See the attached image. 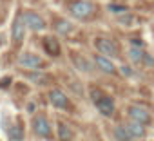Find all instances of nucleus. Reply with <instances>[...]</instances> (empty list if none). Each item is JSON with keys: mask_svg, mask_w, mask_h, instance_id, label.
<instances>
[{"mask_svg": "<svg viewBox=\"0 0 154 141\" xmlns=\"http://www.w3.org/2000/svg\"><path fill=\"white\" fill-rule=\"evenodd\" d=\"M47 98H49V103H51L54 109H58V110H71V109H72L69 96H67L63 91H60V89H51V91L47 92Z\"/></svg>", "mask_w": 154, "mask_h": 141, "instance_id": "7", "label": "nucleus"}, {"mask_svg": "<svg viewBox=\"0 0 154 141\" xmlns=\"http://www.w3.org/2000/svg\"><path fill=\"white\" fill-rule=\"evenodd\" d=\"M22 18H24L26 27H27V29H31V31H35V33L45 31V27H47V22L44 20V16H42L40 13H36V11L27 9V11H24V13H22Z\"/></svg>", "mask_w": 154, "mask_h": 141, "instance_id": "5", "label": "nucleus"}, {"mask_svg": "<svg viewBox=\"0 0 154 141\" xmlns=\"http://www.w3.org/2000/svg\"><path fill=\"white\" fill-rule=\"evenodd\" d=\"M26 29H27V27H26L24 18H22V13H20V15L15 16L13 26H11V40H13V44L20 45V44L26 40Z\"/></svg>", "mask_w": 154, "mask_h": 141, "instance_id": "9", "label": "nucleus"}, {"mask_svg": "<svg viewBox=\"0 0 154 141\" xmlns=\"http://www.w3.org/2000/svg\"><path fill=\"white\" fill-rule=\"evenodd\" d=\"M58 139L60 141H67V139H71L72 137V128L67 125V123H63V121H58Z\"/></svg>", "mask_w": 154, "mask_h": 141, "instance_id": "17", "label": "nucleus"}, {"mask_svg": "<svg viewBox=\"0 0 154 141\" xmlns=\"http://www.w3.org/2000/svg\"><path fill=\"white\" fill-rule=\"evenodd\" d=\"M127 116H129V119H131V121L141 123V125H145V127L152 123V114H150L143 105H140V103L131 105V107L127 109Z\"/></svg>", "mask_w": 154, "mask_h": 141, "instance_id": "6", "label": "nucleus"}, {"mask_svg": "<svg viewBox=\"0 0 154 141\" xmlns=\"http://www.w3.org/2000/svg\"><path fill=\"white\" fill-rule=\"evenodd\" d=\"M71 58H72V65L76 67V70H80V73H93V62L87 60L84 54L71 52Z\"/></svg>", "mask_w": 154, "mask_h": 141, "instance_id": "11", "label": "nucleus"}, {"mask_svg": "<svg viewBox=\"0 0 154 141\" xmlns=\"http://www.w3.org/2000/svg\"><path fill=\"white\" fill-rule=\"evenodd\" d=\"M125 127H127V130L131 132L132 139H141V137H145V134H147V128H145V125H141V123H136V121H131V119H129V123H125Z\"/></svg>", "mask_w": 154, "mask_h": 141, "instance_id": "14", "label": "nucleus"}, {"mask_svg": "<svg viewBox=\"0 0 154 141\" xmlns=\"http://www.w3.org/2000/svg\"><path fill=\"white\" fill-rule=\"evenodd\" d=\"M9 83H11V78H4L2 82H0V89H4V87L9 85Z\"/></svg>", "mask_w": 154, "mask_h": 141, "instance_id": "22", "label": "nucleus"}, {"mask_svg": "<svg viewBox=\"0 0 154 141\" xmlns=\"http://www.w3.org/2000/svg\"><path fill=\"white\" fill-rule=\"evenodd\" d=\"M93 63L102 70V73H105V74H116V70H118L116 65H114V62H112L111 58L103 56V54H94Z\"/></svg>", "mask_w": 154, "mask_h": 141, "instance_id": "10", "label": "nucleus"}, {"mask_svg": "<svg viewBox=\"0 0 154 141\" xmlns=\"http://www.w3.org/2000/svg\"><path fill=\"white\" fill-rule=\"evenodd\" d=\"M69 13L76 20H89L96 13V6L93 2H89V0H74L69 6Z\"/></svg>", "mask_w": 154, "mask_h": 141, "instance_id": "2", "label": "nucleus"}, {"mask_svg": "<svg viewBox=\"0 0 154 141\" xmlns=\"http://www.w3.org/2000/svg\"><path fill=\"white\" fill-rule=\"evenodd\" d=\"M42 44H44V49H45V52L49 54V56H58L60 54V42L56 40V36H53V34H47V36H44L42 38Z\"/></svg>", "mask_w": 154, "mask_h": 141, "instance_id": "13", "label": "nucleus"}, {"mask_svg": "<svg viewBox=\"0 0 154 141\" xmlns=\"http://www.w3.org/2000/svg\"><path fill=\"white\" fill-rule=\"evenodd\" d=\"M143 56H145L143 47H134V45L129 47V58H131L132 63H141L143 62Z\"/></svg>", "mask_w": 154, "mask_h": 141, "instance_id": "18", "label": "nucleus"}, {"mask_svg": "<svg viewBox=\"0 0 154 141\" xmlns=\"http://www.w3.org/2000/svg\"><path fill=\"white\" fill-rule=\"evenodd\" d=\"M93 44H94V49L98 51V54H103V56H107L111 60L120 54V45L114 40L107 38V36H96L93 40Z\"/></svg>", "mask_w": 154, "mask_h": 141, "instance_id": "3", "label": "nucleus"}, {"mask_svg": "<svg viewBox=\"0 0 154 141\" xmlns=\"http://www.w3.org/2000/svg\"><path fill=\"white\" fill-rule=\"evenodd\" d=\"M31 128H33V134L36 137H42V139L53 137V128H51V123H49L45 114H35L31 119Z\"/></svg>", "mask_w": 154, "mask_h": 141, "instance_id": "4", "label": "nucleus"}, {"mask_svg": "<svg viewBox=\"0 0 154 141\" xmlns=\"http://www.w3.org/2000/svg\"><path fill=\"white\" fill-rule=\"evenodd\" d=\"M141 63H145L147 67H152V65H154V58H152L149 52H145V56H143V62H141Z\"/></svg>", "mask_w": 154, "mask_h": 141, "instance_id": "20", "label": "nucleus"}, {"mask_svg": "<svg viewBox=\"0 0 154 141\" xmlns=\"http://www.w3.org/2000/svg\"><path fill=\"white\" fill-rule=\"evenodd\" d=\"M91 100H93L94 107L98 109V112H100L102 116L111 118V116L114 114V110H116V101H114L112 96L105 94L102 89L93 87V89H91Z\"/></svg>", "mask_w": 154, "mask_h": 141, "instance_id": "1", "label": "nucleus"}, {"mask_svg": "<svg viewBox=\"0 0 154 141\" xmlns=\"http://www.w3.org/2000/svg\"><path fill=\"white\" fill-rule=\"evenodd\" d=\"M112 136H114L116 141H134L132 136H131V132L127 130L125 123H123V125H116L114 130H112Z\"/></svg>", "mask_w": 154, "mask_h": 141, "instance_id": "15", "label": "nucleus"}, {"mask_svg": "<svg viewBox=\"0 0 154 141\" xmlns=\"http://www.w3.org/2000/svg\"><path fill=\"white\" fill-rule=\"evenodd\" d=\"M18 65H20V67H26V69H42V67H45V62H44L42 56H38L36 52L24 51V52L18 56Z\"/></svg>", "mask_w": 154, "mask_h": 141, "instance_id": "8", "label": "nucleus"}, {"mask_svg": "<svg viewBox=\"0 0 154 141\" xmlns=\"http://www.w3.org/2000/svg\"><path fill=\"white\" fill-rule=\"evenodd\" d=\"M120 73H122L123 76H132V74H134V73H132V69H131V67H125V65L120 67Z\"/></svg>", "mask_w": 154, "mask_h": 141, "instance_id": "21", "label": "nucleus"}, {"mask_svg": "<svg viewBox=\"0 0 154 141\" xmlns=\"http://www.w3.org/2000/svg\"><path fill=\"white\" fill-rule=\"evenodd\" d=\"M4 44V36H2V33H0V45Z\"/></svg>", "mask_w": 154, "mask_h": 141, "instance_id": "23", "label": "nucleus"}, {"mask_svg": "<svg viewBox=\"0 0 154 141\" xmlns=\"http://www.w3.org/2000/svg\"><path fill=\"white\" fill-rule=\"evenodd\" d=\"M8 139L9 141H24V136H26V130H24V125L20 119L13 121L9 127H8Z\"/></svg>", "mask_w": 154, "mask_h": 141, "instance_id": "12", "label": "nucleus"}, {"mask_svg": "<svg viewBox=\"0 0 154 141\" xmlns=\"http://www.w3.org/2000/svg\"><path fill=\"white\" fill-rule=\"evenodd\" d=\"M53 27H54V33H56V34H63V36L69 34V33L74 29L72 22H69V20H56Z\"/></svg>", "mask_w": 154, "mask_h": 141, "instance_id": "16", "label": "nucleus"}, {"mask_svg": "<svg viewBox=\"0 0 154 141\" xmlns=\"http://www.w3.org/2000/svg\"><path fill=\"white\" fill-rule=\"evenodd\" d=\"M27 78L31 80V82H35V83H38V85H45L47 82H49V76H47V73H42V70H38V73H29L27 74Z\"/></svg>", "mask_w": 154, "mask_h": 141, "instance_id": "19", "label": "nucleus"}]
</instances>
